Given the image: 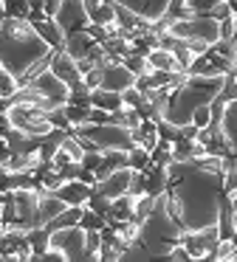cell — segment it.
I'll return each instance as SVG.
<instances>
[{
  "label": "cell",
  "instance_id": "cell-1",
  "mask_svg": "<svg viewBox=\"0 0 237 262\" xmlns=\"http://www.w3.org/2000/svg\"><path fill=\"white\" fill-rule=\"evenodd\" d=\"M167 206L184 231L218 226L223 200L226 155H203L192 161H172L167 166Z\"/></svg>",
  "mask_w": 237,
  "mask_h": 262
},
{
  "label": "cell",
  "instance_id": "cell-2",
  "mask_svg": "<svg viewBox=\"0 0 237 262\" xmlns=\"http://www.w3.org/2000/svg\"><path fill=\"white\" fill-rule=\"evenodd\" d=\"M54 57V48L34 31V26L23 17H3L0 23V65L17 76V82H26V76L40 62Z\"/></svg>",
  "mask_w": 237,
  "mask_h": 262
},
{
  "label": "cell",
  "instance_id": "cell-3",
  "mask_svg": "<svg viewBox=\"0 0 237 262\" xmlns=\"http://www.w3.org/2000/svg\"><path fill=\"white\" fill-rule=\"evenodd\" d=\"M184 226L172 217L167 206V189L155 194V209L139 223V237L133 239L122 259H167V254L181 243Z\"/></svg>",
  "mask_w": 237,
  "mask_h": 262
},
{
  "label": "cell",
  "instance_id": "cell-4",
  "mask_svg": "<svg viewBox=\"0 0 237 262\" xmlns=\"http://www.w3.org/2000/svg\"><path fill=\"white\" fill-rule=\"evenodd\" d=\"M226 74L220 76H186L184 85H178L167 99V110H164V121L175 127H186L192 124V116L198 107L209 104L220 91H223Z\"/></svg>",
  "mask_w": 237,
  "mask_h": 262
},
{
  "label": "cell",
  "instance_id": "cell-5",
  "mask_svg": "<svg viewBox=\"0 0 237 262\" xmlns=\"http://www.w3.org/2000/svg\"><path fill=\"white\" fill-rule=\"evenodd\" d=\"M73 136L82 141L85 152L88 149H102V152H107V149H124V152H130L135 147L133 133L122 124H90L88 121V124L73 127Z\"/></svg>",
  "mask_w": 237,
  "mask_h": 262
},
{
  "label": "cell",
  "instance_id": "cell-6",
  "mask_svg": "<svg viewBox=\"0 0 237 262\" xmlns=\"http://www.w3.org/2000/svg\"><path fill=\"white\" fill-rule=\"evenodd\" d=\"M169 34L178 37V40H203V42H218L220 40V23L206 14H198V17H186V20H169Z\"/></svg>",
  "mask_w": 237,
  "mask_h": 262
},
{
  "label": "cell",
  "instance_id": "cell-7",
  "mask_svg": "<svg viewBox=\"0 0 237 262\" xmlns=\"http://www.w3.org/2000/svg\"><path fill=\"white\" fill-rule=\"evenodd\" d=\"M48 245L56 248V251H62L68 262H76V259H85V256H88L85 228L82 226H68V228H56V231H51Z\"/></svg>",
  "mask_w": 237,
  "mask_h": 262
},
{
  "label": "cell",
  "instance_id": "cell-8",
  "mask_svg": "<svg viewBox=\"0 0 237 262\" xmlns=\"http://www.w3.org/2000/svg\"><path fill=\"white\" fill-rule=\"evenodd\" d=\"M26 85L34 88L37 93H43L48 102H54V107H62V104H68V99H71V88H68L51 68L40 71V74L34 76L31 82H26Z\"/></svg>",
  "mask_w": 237,
  "mask_h": 262
},
{
  "label": "cell",
  "instance_id": "cell-9",
  "mask_svg": "<svg viewBox=\"0 0 237 262\" xmlns=\"http://www.w3.org/2000/svg\"><path fill=\"white\" fill-rule=\"evenodd\" d=\"M54 20L60 23V29L68 34L73 31H85L90 26V14H88V6H85V0H62L60 12L54 14Z\"/></svg>",
  "mask_w": 237,
  "mask_h": 262
},
{
  "label": "cell",
  "instance_id": "cell-10",
  "mask_svg": "<svg viewBox=\"0 0 237 262\" xmlns=\"http://www.w3.org/2000/svg\"><path fill=\"white\" fill-rule=\"evenodd\" d=\"M218 243H220L218 226H209V228H198V231H184V234H181V245L189 251V259H206V254Z\"/></svg>",
  "mask_w": 237,
  "mask_h": 262
},
{
  "label": "cell",
  "instance_id": "cell-11",
  "mask_svg": "<svg viewBox=\"0 0 237 262\" xmlns=\"http://www.w3.org/2000/svg\"><path fill=\"white\" fill-rule=\"evenodd\" d=\"M51 71H54V74L60 76V79L65 82L68 88H71V93H85V91H90V88L85 85L82 74H79L76 59H73L68 51H54V59H51Z\"/></svg>",
  "mask_w": 237,
  "mask_h": 262
},
{
  "label": "cell",
  "instance_id": "cell-12",
  "mask_svg": "<svg viewBox=\"0 0 237 262\" xmlns=\"http://www.w3.org/2000/svg\"><path fill=\"white\" fill-rule=\"evenodd\" d=\"M130 181H133V169H130V166H118V169L110 172L107 178L96 181L93 189L99 194H105L107 200H116V198H122V194L130 192Z\"/></svg>",
  "mask_w": 237,
  "mask_h": 262
},
{
  "label": "cell",
  "instance_id": "cell-13",
  "mask_svg": "<svg viewBox=\"0 0 237 262\" xmlns=\"http://www.w3.org/2000/svg\"><path fill=\"white\" fill-rule=\"evenodd\" d=\"M133 85H135V74L127 68V65L110 62V65H105V68H102V82H99L102 91L122 93V91H127V88H133Z\"/></svg>",
  "mask_w": 237,
  "mask_h": 262
},
{
  "label": "cell",
  "instance_id": "cell-14",
  "mask_svg": "<svg viewBox=\"0 0 237 262\" xmlns=\"http://www.w3.org/2000/svg\"><path fill=\"white\" fill-rule=\"evenodd\" d=\"M113 3H118V6L135 12L139 17L155 23V20H161L164 14H167V9H169V3H172V0H113Z\"/></svg>",
  "mask_w": 237,
  "mask_h": 262
},
{
  "label": "cell",
  "instance_id": "cell-15",
  "mask_svg": "<svg viewBox=\"0 0 237 262\" xmlns=\"http://www.w3.org/2000/svg\"><path fill=\"white\" fill-rule=\"evenodd\" d=\"M28 23L34 26V31H37L54 51H65V31L60 29V23H56L54 17H40V20H28Z\"/></svg>",
  "mask_w": 237,
  "mask_h": 262
},
{
  "label": "cell",
  "instance_id": "cell-16",
  "mask_svg": "<svg viewBox=\"0 0 237 262\" xmlns=\"http://www.w3.org/2000/svg\"><path fill=\"white\" fill-rule=\"evenodd\" d=\"M90 192H93V186L90 183H85V181H65L60 189H56V198H62L68 206H88V198H90Z\"/></svg>",
  "mask_w": 237,
  "mask_h": 262
},
{
  "label": "cell",
  "instance_id": "cell-17",
  "mask_svg": "<svg viewBox=\"0 0 237 262\" xmlns=\"http://www.w3.org/2000/svg\"><path fill=\"white\" fill-rule=\"evenodd\" d=\"M96 46H99V42H96L93 37L88 34V31H73V34H68V37H65V51L71 54V57L76 59V62L88 57V54L93 51Z\"/></svg>",
  "mask_w": 237,
  "mask_h": 262
},
{
  "label": "cell",
  "instance_id": "cell-18",
  "mask_svg": "<svg viewBox=\"0 0 237 262\" xmlns=\"http://www.w3.org/2000/svg\"><path fill=\"white\" fill-rule=\"evenodd\" d=\"M220 130H223V138H226V144H229V149H231V152H237V99L226 102Z\"/></svg>",
  "mask_w": 237,
  "mask_h": 262
},
{
  "label": "cell",
  "instance_id": "cell-19",
  "mask_svg": "<svg viewBox=\"0 0 237 262\" xmlns=\"http://www.w3.org/2000/svg\"><path fill=\"white\" fill-rule=\"evenodd\" d=\"M135 214V194H122V198L110 200V214H107V226L116 220H133Z\"/></svg>",
  "mask_w": 237,
  "mask_h": 262
},
{
  "label": "cell",
  "instance_id": "cell-20",
  "mask_svg": "<svg viewBox=\"0 0 237 262\" xmlns=\"http://www.w3.org/2000/svg\"><path fill=\"white\" fill-rule=\"evenodd\" d=\"M68 209V203L62 198H56L54 192H48V189H45L43 192V198H40V223H48V220H54L56 214H60V211H65Z\"/></svg>",
  "mask_w": 237,
  "mask_h": 262
},
{
  "label": "cell",
  "instance_id": "cell-21",
  "mask_svg": "<svg viewBox=\"0 0 237 262\" xmlns=\"http://www.w3.org/2000/svg\"><path fill=\"white\" fill-rule=\"evenodd\" d=\"M90 107H99V110H107V113H113V110L124 107L122 93H116V91H102V88H96V91H90Z\"/></svg>",
  "mask_w": 237,
  "mask_h": 262
},
{
  "label": "cell",
  "instance_id": "cell-22",
  "mask_svg": "<svg viewBox=\"0 0 237 262\" xmlns=\"http://www.w3.org/2000/svg\"><path fill=\"white\" fill-rule=\"evenodd\" d=\"M147 62H150L152 71H181L175 54L167 51V48H152V51L147 54Z\"/></svg>",
  "mask_w": 237,
  "mask_h": 262
},
{
  "label": "cell",
  "instance_id": "cell-23",
  "mask_svg": "<svg viewBox=\"0 0 237 262\" xmlns=\"http://www.w3.org/2000/svg\"><path fill=\"white\" fill-rule=\"evenodd\" d=\"M144 172H147V192H150V194H161L164 189H167V181H169V172H167V166L150 164Z\"/></svg>",
  "mask_w": 237,
  "mask_h": 262
},
{
  "label": "cell",
  "instance_id": "cell-24",
  "mask_svg": "<svg viewBox=\"0 0 237 262\" xmlns=\"http://www.w3.org/2000/svg\"><path fill=\"white\" fill-rule=\"evenodd\" d=\"M218 3H223V0H184V9L178 12V17L175 20H186V17H198V14H206L212 12Z\"/></svg>",
  "mask_w": 237,
  "mask_h": 262
},
{
  "label": "cell",
  "instance_id": "cell-25",
  "mask_svg": "<svg viewBox=\"0 0 237 262\" xmlns=\"http://www.w3.org/2000/svg\"><path fill=\"white\" fill-rule=\"evenodd\" d=\"M82 209L85 206H68L65 211H60V214L54 217V220L45 223V228L48 231H56V228H68V226H79V217H82Z\"/></svg>",
  "mask_w": 237,
  "mask_h": 262
},
{
  "label": "cell",
  "instance_id": "cell-26",
  "mask_svg": "<svg viewBox=\"0 0 237 262\" xmlns=\"http://www.w3.org/2000/svg\"><path fill=\"white\" fill-rule=\"evenodd\" d=\"M90 23L113 26V23H116V3H99V6L90 12Z\"/></svg>",
  "mask_w": 237,
  "mask_h": 262
},
{
  "label": "cell",
  "instance_id": "cell-27",
  "mask_svg": "<svg viewBox=\"0 0 237 262\" xmlns=\"http://www.w3.org/2000/svg\"><path fill=\"white\" fill-rule=\"evenodd\" d=\"M62 110H65L68 121H71V127H79V124H88L90 121V107H82V104H62Z\"/></svg>",
  "mask_w": 237,
  "mask_h": 262
},
{
  "label": "cell",
  "instance_id": "cell-28",
  "mask_svg": "<svg viewBox=\"0 0 237 262\" xmlns=\"http://www.w3.org/2000/svg\"><path fill=\"white\" fill-rule=\"evenodd\" d=\"M127 166L130 169H147L150 166V149H144L141 144H135L127 152Z\"/></svg>",
  "mask_w": 237,
  "mask_h": 262
},
{
  "label": "cell",
  "instance_id": "cell-29",
  "mask_svg": "<svg viewBox=\"0 0 237 262\" xmlns=\"http://www.w3.org/2000/svg\"><path fill=\"white\" fill-rule=\"evenodd\" d=\"M152 209H155V194H150V192L139 194V198H135V214H133V220H135V223H141Z\"/></svg>",
  "mask_w": 237,
  "mask_h": 262
},
{
  "label": "cell",
  "instance_id": "cell-30",
  "mask_svg": "<svg viewBox=\"0 0 237 262\" xmlns=\"http://www.w3.org/2000/svg\"><path fill=\"white\" fill-rule=\"evenodd\" d=\"M102 48H105L110 57H116V59H122V57H127V54H130V42L122 40V37H107V40L102 42Z\"/></svg>",
  "mask_w": 237,
  "mask_h": 262
},
{
  "label": "cell",
  "instance_id": "cell-31",
  "mask_svg": "<svg viewBox=\"0 0 237 262\" xmlns=\"http://www.w3.org/2000/svg\"><path fill=\"white\" fill-rule=\"evenodd\" d=\"M17 91H20V82H17V76H11L9 71L0 65V96H3V99H11Z\"/></svg>",
  "mask_w": 237,
  "mask_h": 262
},
{
  "label": "cell",
  "instance_id": "cell-32",
  "mask_svg": "<svg viewBox=\"0 0 237 262\" xmlns=\"http://www.w3.org/2000/svg\"><path fill=\"white\" fill-rule=\"evenodd\" d=\"M79 226H82L85 231H90V228L102 231V228H105L107 223H105V217H102V214H96L93 209H88V206H85V209H82V217H79Z\"/></svg>",
  "mask_w": 237,
  "mask_h": 262
},
{
  "label": "cell",
  "instance_id": "cell-33",
  "mask_svg": "<svg viewBox=\"0 0 237 262\" xmlns=\"http://www.w3.org/2000/svg\"><path fill=\"white\" fill-rule=\"evenodd\" d=\"M122 65H127V68L133 71L135 76L152 74V68H150V62H147V57H139V54H127V57H122Z\"/></svg>",
  "mask_w": 237,
  "mask_h": 262
},
{
  "label": "cell",
  "instance_id": "cell-34",
  "mask_svg": "<svg viewBox=\"0 0 237 262\" xmlns=\"http://www.w3.org/2000/svg\"><path fill=\"white\" fill-rule=\"evenodd\" d=\"M62 149H65L68 155H71L73 161H82L85 158V147H82V141H79L76 136H73V133H68L65 138H62V144H60Z\"/></svg>",
  "mask_w": 237,
  "mask_h": 262
},
{
  "label": "cell",
  "instance_id": "cell-35",
  "mask_svg": "<svg viewBox=\"0 0 237 262\" xmlns=\"http://www.w3.org/2000/svg\"><path fill=\"white\" fill-rule=\"evenodd\" d=\"M88 209H93L96 214H102V217H105V223H107V214H110V200L93 189V192H90V198H88Z\"/></svg>",
  "mask_w": 237,
  "mask_h": 262
},
{
  "label": "cell",
  "instance_id": "cell-36",
  "mask_svg": "<svg viewBox=\"0 0 237 262\" xmlns=\"http://www.w3.org/2000/svg\"><path fill=\"white\" fill-rule=\"evenodd\" d=\"M3 9H6V17H28V0H3Z\"/></svg>",
  "mask_w": 237,
  "mask_h": 262
},
{
  "label": "cell",
  "instance_id": "cell-37",
  "mask_svg": "<svg viewBox=\"0 0 237 262\" xmlns=\"http://www.w3.org/2000/svg\"><path fill=\"white\" fill-rule=\"evenodd\" d=\"M48 121L54 127H60V130H65V133H73V127H71V121H68V116H65V110L62 107H54V110H48Z\"/></svg>",
  "mask_w": 237,
  "mask_h": 262
},
{
  "label": "cell",
  "instance_id": "cell-38",
  "mask_svg": "<svg viewBox=\"0 0 237 262\" xmlns=\"http://www.w3.org/2000/svg\"><path fill=\"white\" fill-rule=\"evenodd\" d=\"M82 172H85L82 161H68V164L60 166V175L65 178V181H76V178H82Z\"/></svg>",
  "mask_w": 237,
  "mask_h": 262
},
{
  "label": "cell",
  "instance_id": "cell-39",
  "mask_svg": "<svg viewBox=\"0 0 237 262\" xmlns=\"http://www.w3.org/2000/svg\"><path fill=\"white\" fill-rule=\"evenodd\" d=\"M122 102H124V107H141L144 104V93L135 91V88H127V91H122Z\"/></svg>",
  "mask_w": 237,
  "mask_h": 262
},
{
  "label": "cell",
  "instance_id": "cell-40",
  "mask_svg": "<svg viewBox=\"0 0 237 262\" xmlns=\"http://www.w3.org/2000/svg\"><path fill=\"white\" fill-rule=\"evenodd\" d=\"M220 96H223L226 102L237 99V76H234V71H231V74H226V82H223V91H220Z\"/></svg>",
  "mask_w": 237,
  "mask_h": 262
},
{
  "label": "cell",
  "instance_id": "cell-41",
  "mask_svg": "<svg viewBox=\"0 0 237 262\" xmlns=\"http://www.w3.org/2000/svg\"><path fill=\"white\" fill-rule=\"evenodd\" d=\"M209 121H212V110H209V104L198 107L195 116H192V124H195L198 130H203V127H209Z\"/></svg>",
  "mask_w": 237,
  "mask_h": 262
},
{
  "label": "cell",
  "instance_id": "cell-42",
  "mask_svg": "<svg viewBox=\"0 0 237 262\" xmlns=\"http://www.w3.org/2000/svg\"><path fill=\"white\" fill-rule=\"evenodd\" d=\"M102 158H105V152H102V149H88V152H85V158H82V166H85V169H96V166L102 164Z\"/></svg>",
  "mask_w": 237,
  "mask_h": 262
},
{
  "label": "cell",
  "instance_id": "cell-43",
  "mask_svg": "<svg viewBox=\"0 0 237 262\" xmlns=\"http://www.w3.org/2000/svg\"><path fill=\"white\" fill-rule=\"evenodd\" d=\"M209 17H212V20H218V23H220V20H229V17H234V14H231L229 3L223 0V3H218V6H214L212 12H209Z\"/></svg>",
  "mask_w": 237,
  "mask_h": 262
},
{
  "label": "cell",
  "instance_id": "cell-44",
  "mask_svg": "<svg viewBox=\"0 0 237 262\" xmlns=\"http://www.w3.org/2000/svg\"><path fill=\"white\" fill-rule=\"evenodd\" d=\"M99 259H102V262H116V259H122V254H118L113 245L102 243V245H99Z\"/></svg>",
  "mask_w": 237,
  "mask_h": 262
},
{
  "label": "cell",
  "instance_id": "cell-45",
  "mask_svg": "<svg viewBox=\"0 0 237 262\" xmlns=\"http://www.w3.org/2000/svg\"><path fill=\"white\" fill-rule=\"evenodd\" d=\"M234 34H237V23H234V17L220 20V40H231Z\"/></svg>",
  "mask_w": 237,
  "mask_h": 262
},
{
  "label": "cell",
  "instance_id": "cell-46",
  "mask_svg": "<svg viewBox=\"0 0 237 262\" xmlns=\"http://www.w3.org/2000/svg\"><path fill=\"white\" fill-rule=\"evenodd\" d=\"M82 79H85V85H88L90 91H96L99 82H102V68H90L88 74H82Z\"/></svg>",
  "mask_w": 237,
  "mask_h": 262
},
{
  "label": "cell",
  "instance_id": "cell-47",
  "mask_svg": "<svg viewBox=\"0 0 237 262\" xmlns=\"http://www.w3.org/2000/svg\"><path fill=\"white\" fill-rule=\"evenodd\" d=\"M167 259H172V262H189V251H186L184 245L178 243V245H175V248L167 254Z\"/></svg>",
  "mask_w": 237,
  "mask_h": 262
},
{
  "label": "cell",
  "instance_id": "cell-48",
  "mask_svg": "<svg viewBox=\"0 0 237 262\" xmlns=\"http://www.w3.org/2000/svg\"><path fill=\"white\" fill-rule=\"evenodd\" d=\"M85 31H88V34L93 37L96 42H105V40H107V29H105V26H99V23H90Z\"/></svg>",
  "mask_w": 237,
  "mask_h": 262
},
{
  "label": "cell",
  "instance_id": "cell-49",
  "mask_svg": "<svg viewBox=\"0 0 237 262\" xmlns=\"http://www.w3.org/2000/svg\"><path fill=\"white\" fill-rule=\"evenodd\" d=\"M62 0H45V17H54L56 12H60Z\"/></svg>",
  "mask_w": 237,
  "mask_h": 262
},
{
  "label": "cell",
  "instance_id": "cell-50",
  "mask_svg": "<svg viewBox=\"0 0 237 262\" xmlns=\"http://www.w3.org/2000/svg\"><path fill=\"white\" fill-rule=\"evenodd\" d=\"M99 3H102V0H85V6H88V14H90V12H93V9H96V6H99Z\"/></svg>",
  "mask_w": 237,
  "mask_h": 262
},
{
  "label": "cell",
  "instance_id": "cell-51",
  "mask_svg": "<svg viewBox=\"0 0 237 262\" xmlns=\"http://www.w3.org/2000/svg\"><path fill=\"white\" fill-rule=\"evenodd\" d=\"M229 206H231V209H237V192L229 194Z\"/></svg>",
  "mask_w": 237,
  "mask_h": 262
},
{
  "label": "cell",
  "instance_id": "cell-52",
  "mask_svg": "<svg viewBox=\"0 0 237 262\" xmlns=\"http://www.w3.org/2000/svg\"><path fill=\"white\" fill-rule=\"evenodd\" d=\"M231 42H234V59H231V62H234V68H237V34L231 37Z\"/></svg>",
  "mask_w": 237,
  "mask_h": 262
},
{
  "label": "cell",
  "instance_id": "cell-53",
  "mask_svg": "<svg viewBox=\"0 0 237 262\" xmlns=\"http://www.w3.org/2000/svg\"><path fill=\"white\" fill-rule=\"evenodd\" d=\"M231 243H234V248H237V231H234V234H231Z\"/></svg>",
  "mask_w": 237,
  "mask_h": 262
},
{
  "label": "cell",
  "instance_id": "cell-54",
  "mask_svg": "<svg viewBox=\"0 0 237 262\" xmlns=\"http://www.w3.org/2000/svg\"><path fill=\"white\" fill-rule=\"evenodd\" d=\"M231 262H237V251H234V256H231Z\"/></svg>",
  "mask_w": 237,
  "mask_h": 262
},
{
  "label": "cell",
  "instance_id": "cell-55",
  "mask_svg": "<svg viewBox=\"0 0 237 262\" xmlns=\"http://www.w3.org/2000/svg\"><path fill=\"white\" fill-rule=\"evenodd\" d=\"M102 3H113V0H102Z\"/></svg>",
  "mask_w": 237,
  "mask_h": 262
}]
</instances>
